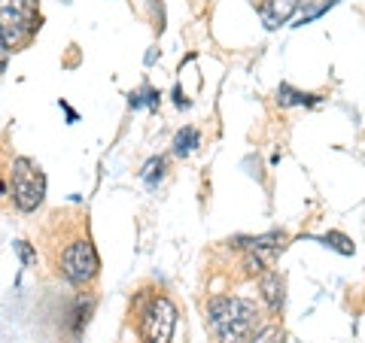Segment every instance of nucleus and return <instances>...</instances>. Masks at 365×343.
Returning a JSON list of instances; mask_svg holds the SVG:
<instances>
[{"instance_id":"obj_1","label":"nucleus","mask_w":365,"mask_h":343,"mask_svg":"<svg viewBox=\"0 0 365 343\" xmlns=\"http://www.w3.org/2000/svg\"><path fill=\"white\" fill-rule=\"evenodd\" d=\"M204 322L216 343H247L262 325V307L241 295H213L204 304Z\"/></svg>"},{"instance_id":"obj_2","label":"nucleus","mask_w":365,"mask_h":343,"mask_svg":"<svg viewBox=\"0 0 365 343\" xmlns=\"http://www.w3.org/2000/svg\"><path fill=\"white\" fill-rule=\"evenodd\" d=\"M58 273L71 285H76V289H86V285H91L98 280L101 255H98V246L91 243L88 234H76V237H71L61 246V253H58Z\"/></svg>"},{"instance_id":"obj_3","label":"nucleus","mask_w":365,"mask_h":343,"mask_svg":"<svg viewBox=\"0 0 365 343\" xmlns=\"http://www.w3.org/2000/svg\"><path fill=\"white\" fill-rule=\"evenodd\" d=\"M40 31V0H0V33L9 52L28 46Z\"/></svg>"},{"instance_id":"obj_4","label":"nucleus","mask_w":365,"mask_h":343,"mask_svg":"<svg viewBox=\"0 0 365 343\" xmlns=\"http://www.w3.org/2000/svg\"><path fill=\"white\" fill-rule=\"evenodd\" d=\"M177 304L162 292H153L137 307V334L140 343H170L177 331Z\"/></svg>"},{"instance_id":"obj_5","label":"nucleus","mask_w":365,"mask_h":343,"mask_svg":"<svg viewBox=\"0 0 365 343\" xmlns=\"http://www.w3.org/2000/svg\"><path fill=\"white\" fill-rule=\"evenodd\" d=\"M9 191H13V204L21 213L40 210L43 201H46V174H43V167L28 155L13 158V170H9Z\"/></svg>"},{"instance_id":"obj_6","label":"nucleus","mask_w":365,"mask_h":343,"mask_svg":"<svg viewBox=\"0 0 365 343\" xmlns=\"http://www.w3.org/2000/svg\"><path fill=\"white\" fill-rule=\"evenodd\" d=\"M228 246L237 249V253H259V255H265L271 265H274V258H277L283 249H287V231H265V234H259V237H235V240H228Z\"/></svg>"},{"instance_id":"obj_7","label":"nucleus","mask_w":365,"mask_h":343,"mask_svg":"<svg viewBox=\"0 0 365 343\" xmlns=\"http://www.w3.org/2000/svg\"><path fill=\"white\" fill-rule=\"evenodd\" d=\"M259 298H262V304H265L268 316L277 319L283 313V307H287V277L274 268L259 273Z\"/></svg>"},{"instance_id":"obj_8","label":"nucleus","mask_w":365,"mask_h":343,"mask_svg":"<svg viewBox=\"0 0 365 343\" xmlns=\"http://www.w3.org/2000/svg\"><path fill=\"white\" fill-rule=\"evenodd\" d=\"M299 6H302V0H262L259 13H262V21H265L268 31H277L280 25H287L295 16Z\"/></svg>"},{"instance_id":"obj_9","label":"nucleus","mask_w":365,"mask_h":343,"mask_svg":"<svg viewBox=\"0 0 365 343\" xmlns=\"http://www.w3.org/2000/svg\"><path fill=\"white\" fill-rule=\"evenodd\" d=\"M317 104H323V97H319V95L302 91V88H295L289 83H280L277 85V107H283V110H292V107H317Z\"/></svg>"},{"instance_id":"obj_10","label":"nucleus","mask_w":365,"mask_h":343,"mask_svg":"<svg viewBox=\"0 0 365 343\" xmlns=\"http://www.w3.org/2000/svg\"><path fill=\"white\" fill-rule=\"evenodd\" d=\"M201 146V131L198 128H192V125H186L182 131H177L174 137V155L177 158H189L192 152H195Z\"/></svg>"},{"instance_id":"obj_11","label":"nucleus","mask_w":365,"mask_h":343,"mask_svg":"<svg viewBox=\"0 0 365 343\" xmlns=\"http://www.w3.org/2000/svg\"><path fill=\"white\" fill-rule=\"evenodd\" d=\"M91 310H95V298H86V295H79L76 304H73V319H71V331H73V337L83 334V328L88 325V319H91Z\"/></svg>"},{"instance_id":"obj_12","label":"nucleus","mask_w":365,"mask_h":343,"mask_svg":"<svg viewBox=\"0 0 365 343\" xmlns=\"http://www.w3.org/2000/svg\"><path fill=\"white\" fill-rule=\"evenodd\" d=\"M319 243L329 246V249H335V253H341V255H353V253H356L353 240H350L347 234H341V231H329V234H323V237H319Z\"/></svg>"},{"instance_id":"obj_13","label":"nucleus","mask_w":365,"mask_h":343,"mask_svg":"<svg viewBox=\"0 0 365 343\" xmlns=\"http://www.w3.org/2000/svg\"><path fill=\"white\" fill-rule=\"evenodd\" d=\"M158 100H162V95H158L155 88H150V85H143V91H131V95H128L131 110H140V107L158 110Z\"/></svg>"},{"instance_id":"obj_14","label":"nucleus","mask_w":365,"mask_h":343,"mask_svg":"<svg viewBox=\"0 0 365 343\" xmlns=\"http://www.w3.org/2000/svg\"><path fill=\"white\" fill-rule=\"evenodd\" d=\"M165 158L162 155H155V158H150V162H146L143 164V170H140V179L146 182V186H150V189H155L158 186V179H162L165 176Z\"/></svg>"},{"instance_id":"obj_15","label":"nucleus","mask_w":365,"mask_h":343,"mask_svg":"<svg viewBox=\"0 0 365 343\" xmlns=\"http://www.w3.org/2000/svg\"><path fill=\"white\" fill-rule=\"evenodd\" d=\"M13 249H16V255L21 261V268H34V265H37V249H34L28 240H16Z\"/></svg>"},{"instance_id":"obj_16","label":"nucleus","mask_w":365,"mask_h":343,"mask_svg":"<svg viewBox=\"0 0 365 343\" xmlns=\"http://www.w3.org/2000/svg\"><path fill=\"white\" fill-rule=\"evenodd\" d=\"M150 9H153V16H155V31L162 33L165 31V6L158 4V0H150Z\"/></svg>"},{"instance_id":"obj_17","label":"nucleus","mask_w":365,"mask_h":343,"mask_svg":"<svg viewBox=\"0 0 365 343\" xmlns=\"http://www.w3.org/2000/svg\"><path fill=\"white\" fill-rule=\"evenodd\" d=\"M6 58H9V49H6V43H4V33H0V73L6 70Z\"/></svg>"},{"instance_id":"obj_18","label":"nucleus","mask_w":365,"mask_h":343,"mask_svg":"<svg viewBox=\"0 0 365 343\" xmlns=\"http://www.w3.org/2000/svg\"><path fill=\"white\" fill-rule=\"evenodd\" d=\"M174 104H177L180 110H186V107H189V100H186V95H182V91H180V85L174 88Z\"/></svg>"},{"instance_id":"obj_19","label":"nucleus","mask_w":365,"mask_h":343,"mask_svg":"<svg viewBox=\"0 0 365 343\" xmlns=\"http://www.w3.org/2000/svg\"><path fill=\"white\" fill-rule=\"evenodd\" d=\"M61 110L67 112V122H71V125H73V122H79V116H76V110H73L71 104H64V100H61Z\"/></svg>"}]
</instances>
